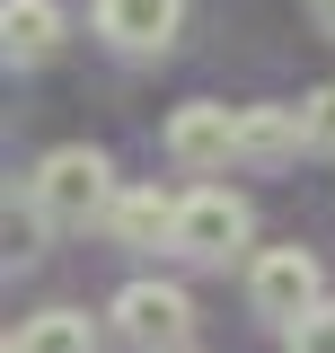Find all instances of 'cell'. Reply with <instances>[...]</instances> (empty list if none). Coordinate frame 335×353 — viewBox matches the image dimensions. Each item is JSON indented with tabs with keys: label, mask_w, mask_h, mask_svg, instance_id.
<instances>
[{
	"label": "cell",
	"mask_w": 335,
	"mask_h": 353,
	"mask_svg": "<svg viewBox=\"0 0 335 353\" xmlns=\"http://www.w3.org/2000/svg\"><path fill=\"white\" fill-rule=\"evenodd\" d=\"M106 203H115V168L106 150L88 141H62L27 168V221L44 239H80V230H106Z\"/></svg>",
	"instance_id": "cell-1"
},
{
	"label": "cell",
	"mask_w": 335,
	"mask_h": 353,
	"mask_svg": "<svg viewBox=\"0 0 335 353\" xmlns=\"http://www.w3.org/2000/svg\"><path fill=\"white\" fill-rule=\"evenodd\" d=\"M247 239H256L247 194H230V185H212V176L176 194V239H168V256H185V265H230V256H247Z\"/></svg>",
	"instance_id": "cell-2"
},
{
	"label": "cell",
	"mask_w": 335,
	"mask_h": 353,
	"mask_svg": "<svg viewBox=\"0 0 335 353\" xmlns=\"http://www.w3.org/2000/svg\"><path fill=\"white\" fill-rule=\"evenodd\" d=\"M106 327H115V345H132V353H176V345H194V292L141 274V283H124V292L106 301Z\"/></svg>",
	"instance_id": "cell-3"
},
{
	"label": "cell",
	"mask_w": 335,
	"mask_h": 353,
	"mask_svg": "<svg viewBox=\"0 0 335 353\" xmlns=\"http://www.w3.org/2000/svg\"><path fill=\"white\" fill-rule=\"evenodd\" d=\"M318 301H327V265L309 256V248H256L247 256V309L274 327V336L300 327Z\"/></svg>",
	"instance_id": "cell-4"
},
{
	"label": "cell",
	"mask_w": 335,
	"mask_h": 353,
	"mask_svg": "<svg viewBox=\"0 0 335 353\" xmlns=\"http://www.w3.org/2000/svg\"><path fill=\"white\" fill-rule=\"evenodd\" d=\"M159 150H168V168H176V176H221V168H238V106H212V97L176 106L168 132H159Z\"/></svg>",
	"instance_id": "cell-5"
},
{
	"label": "cell",
	"mask_w": 335,
	"mask_h": 353,
	"mask_svg": "<svg viewBox=\"0 0 335 353\" xmlns=\"http://www.w3.org/2000/svg\"><path fill=\"white\" fill-rule=\"evenodd\" d=\"M88 27L124 62H159L176 44V27H185V0H88Z\"/></svg>",
	"instance_id": "cell-6"
},
{
	"label": "cell",
	"mask_w": 335,
	"mask_h": 353,
	"mask_svg": "<svg viewBox=\"0 0 335 353\" xmlns=\"http://www.w3.org/2000/svg\"><path fill=\"white\" fill-rule=\"evenodd\" d=\"M62 44H71V9L62 0H0V53H9V71H44Z\"/></svg>",
	"instance_id": "cell-7"
},
{
	"label": "cell",
	"mask_w": 335,
	"mask_h": 353,
	"mask_svg": "<svg viewBox=\"0 0 335 353\" xmlns=\"http://www.w3.org/2000/svg\"><path fill=\"white\" fill-rule=\"evenodd\" d=\"M300 150H309L300 106H238V168L247 176H283Z\"/></svg>",
	"instance_id": "cell-8"
},
{
	"label": "cell",
	"mask_w": 335,
	"mask_h": 353,
	"mask_svg": "<svg viewBox=\"0 0 335 353\" xmlns=\"http://www.w3.org/2000/svg\"><path fill=\"white\" fill-rule=\"evenodd\" d=\"M106 239L132 248V256L168 248V239H176V194H159V185H115V203H106Z\"/></svg>",
	"instance_id": "cell-9"
},
{
	"label": "cell",
	"mask_w": 335,
	"mask_h": 353,
	"mask_svg": "<svg viewBox=\"0 0 335 353\" xmlns=\"http://www.w3.org/2000/svg\"><path fill=\"white\" fill-rule=\"evenodd\" d=\"M106 336L88 327V309H36V318H18V336L9 353H97Z\"/></svg>",
	"instance_id": "cell-10"
},
{
	"label": "cell",
	"mask_w": 335,
	"mask_h": 353,
	"mask_svg": "<svg viewBox=\"0 0 335 353\" xmlns=\"http://www.w3.org/2000/svg\"><path fill=\"white\" fill-rule=\"evenodd\" d=\"M300 124H309V150H318V159H335V80L300 97Z\"/></svg>",
	"instance_id": "cell-11"
},
{
	"label": "cell",
	"mask_w": 335,
	"mask_h": 353,
	"mask_svg": "<svg viewBox=\"0 0 335 353\" xmlns=\"http://www.w3.org/2000/svg\"><path fill=\"white\" fill-rule=\"evenodd\" d=\"M283 353H335V301H318L300 327H283Z\"/></svg>",
	"instance_id": "cell-12"
},
{
	"label": "cell",
	"mask_w": 335,
	"mask_h": 353,
	"mask_svg": "<svg viewBox=\"0 0 335 353\" xmlns=\"http://www.w3.org/2000/svg\"><path fill=\"white\" fill-rule=\"evenodd\" d=\"M300 9H309V27H318V36L335 44V0H300Z\"/></svg>",
	"instance_id": "cell-13"
},
{
	"label": "cell",
	"mask_w": 335,
	"mask_h": 353,
	"mask_svg": "<svg viewBox=\"0 0 335 353\" xmlns=\"http://www.w3.org/2000/svg\"><path fill=\"white\" fill-rule=\"evenodd\" d=\"M176 353H194V345H176Z\"/></svg>",
	"instance_id": "cell-14"
}]
</instances>
